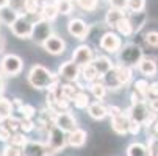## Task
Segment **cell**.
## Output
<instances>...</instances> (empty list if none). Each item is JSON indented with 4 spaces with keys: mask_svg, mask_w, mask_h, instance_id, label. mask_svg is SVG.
Returning a JSON list of instances; mask_svg holds the SVG:
<instances>
[{
    "mask_svg": "<svg viewBox=\"0 0 158 156\" xmlns=\"http://www.w3.org/2000/svg\"><path fill=\"white\" fill-rule=\"evenodd\" d=\"M106 3L110 8H116V10H124L127 8V0H106Z\"/></svg>",
    "mask_w": 158,
    "mask_h": 156,
    "instance_id": "45",
    "label": "cell"
},
{
    "mask_svg": "<svg viewBox=\"0 0 158 156\" xmlns=\"http://www.w3.org/2000/svg\"><path fill=\"white\" fill-rule=\"evenodd\" d=\"M149 97H158V80L149 83Z\"/></svg>",
    "mask_w": 158,
    "mask_h": 156,
    "instance_id": "50",
    "label": "cell"
},
{
    "mask_svg": "<svg viewBox=\"0 0 158 156\" xmlns=\"http://www.w3.org/2000/svg\"><path fill=\"white\" fill-rule=\"evenodd\" d=\"M86 113L88 116L94 119V120H103L106 116H108V109L106 106L102 103V102H91L88 106H86Z\"/></svg>",
    "mask_w": 158,
    "mask_h": 156,
    "instance_id": "20",
    "label": "cell"
},
{
    "mask_svg": "<svg viewBox=\"0 0 158 156\" xmlns=\"http://www.w3.org/2000/svg\"><path fill=\"white\" fill-rule=\"evenodd\" d=\"M89 92H91V95L96 98V100H103L105 97H106V94H108V89H106V86L103 84V81L99 78V80H96V81H93V83H89Z\"/></svg>",
    "mask_w": 158,
    "mask_h": 156,
    "instance_id": "26",
    "label": "cell"
},
{
    "mask_svg": "<svg viewBox=\"0 0 158 156\" xmlns=\"http://www.w3.org/2000/svg\"><path fill=\"white\" fill-rule=\"evenodd\" d=\"M127 156H149L147 145H144L141 142H131L127 147Z\"/></svg>",
    "mask_w": 158,
    "mask_h": 156,
    "instance_id": "33",
    "label": "cell"
},
{
    "mask_svg": "<svg viewBox=\"0 0 158 156\" xmlns=\"http://www.w3.org/2000/svg\"><path fill=\"white\" fill-rule=\"evenodd\" d=\"M2 92H3V80L0 77V95H2Z\"/></svg>",
    "mask_w": 158,
    "mask_h": 156,
    "instance_id": "52",
    "label": "cell"
},
{
    "mask_svg": "<svg viewBox=\"0 0 158 156\" xmlns=\"http://www.w3.org/2000/svg\"><path fill=\"white\" fill-rule=\"evenodd\" d=\"M31 27H33V20L25 14H19L17 19L10 25V30L17 39H30Z\"/></svg>",
    "mask_w": 158,
    "mask_h": 156,
    "instance_id": "7",
    "label": "cell"
},
{
    "mask_svg": "<svg viewBox=\"0 0 158 156\" xmlns=\"http://www.w3.org/2000/svg\"><path fill=\"white\" fill-rule=\"evenodd\" d=\"M13 103H11V100H8L6 97H3V95H0V116H2L3 119H6V117H10V116H13Z\"/></svg>",
    "mask_w": 158,
    "mask_h": 156,
    "instance_id": "37",
    "label": "cell"
},
{
    "mask_svg": "<svg viewBox=\"0 0 158 156\" xmlns=\"http://www.w3.org/2000/svg\"><path fill=\"white\" fill-rule=\"evenodd\" d=\"M11 145H16V147H19V148H22L27 142H28V138H27V134L25 133H22V131H16V133H13V134L10 136V141H8Z\"/></svg>",
    "mask_w": 158,
    "mask_h": 156,
    "instance_id": "38",
    "label": "cell"
},
{
    "mask_svg": "<svg viewBox=\"0 0 158 156\" xmlns=\"http://www.w3.org/2000/svg\"><path fill=\"white\" fill-rule=\"evenodd\" d=\"M130 24L133 27V33H139L143 30V27L146 25L147 22V14L144 11H139V13H128L127 14Z\"/></svg>",
    "mask_w": 158,
    "mask_h": 156,
    "instance_id": "24",
    "label": "cell"
},
{
    "mask_svg": "<svg viewBox=\"0 0 158 156\" xmlns=\"http://www.w3.org/2000/svg\"><path fill=\"white\" fill-rule=\"evenodd\" d=\"M136 69L139 70L141 75H144V78H152L158 74V64L153 58L150 56H143L139 59V62L136 64Z\"/></svg>",
    "mask_w": 158,
    "mask_h": 156,
    "instance_id": "16",
    "label": "cell"
},
{
    "mask_svg": "<svg viewBox=\"0 0 158 156\" xmlns=\"http://www.w3.org/2000/svg\"><path fill=\"white\" fill-rule=\"evenodd\" d=\"M89 103H91V100H89V94L85 92V91H81V89L74 95V98L71 102V105H74L77 109H86V106Z\"/></svg>",
    "mask_w": 158,
    "mask_h": 156,
    "instance_id": "32",
    "label": "cell"
},
{
    "mask_svg": "<svg viewBox=\"0 0 158 156\" xmlns=\"http://www.w3.org/2000/svg\"><path fill=\"white\" fill-rule=\"evenodd\" d=\"M99 47L108 55H118L122 47L121 36L114 31H105L99 39Z\"/></svg>",
    "mask_w": 158,
    "mask_h": 156,
    "instance_id": "8",
    "label": "cell"
},
{
    "mask_svg": "<svg viewBox=\"0 0 158 156\" xmlns=\"http://www.w3.org/2000/svg\"><path fill=\"white\" fill-rule=\"evenodd\" d=\"M42 49L46 50L49 55H53V56H58V55H63L64 50H66V42L63 38L56 36V34H52L49 36L46 41L42 42Z\"/></svg>",
    "mask_w": 158,
    "mask_h": 156,
    "instance_id": "14",
    "label": "cell"
},
{
    "mask_svg": "<svg viewBox=\"0 0 158 156\" xmlns=\"http://www.w3.org/2000/svg\"><path fill=\"white\" fill-rule=\"evenodd\" d=\"M94 56H96V53H94L91 46H88V44H80V46L72 52V58L71 59L81 69V67H85V66L91 64Z\"/></svg>",
    "mask_w": 158,
    "mask_h": 156,
    "instance_id": "9",
    "label": "cell"
},
{
    "mask_svg": "<svg viewBox=\"0 0 158 156\" xmlns=\"http://www.w3.org/2000/svg\"><path fill=\"white\" fill-rule=\"evenodd\" d=\"M58 78L64 80V81H69V83H75L80 78V67L72 59L64 61L58 67Z\"/></svg>",
    "mask_w": 158,
    "mask_h": 156,
    "instance_id": "10",
    "label": "cell"
},
{
    "mask_svg": "<svg viewBox=\"0 0 158 156\" xmlns=\"http://www.w3.org/2000/svg\"><path fill=\"white\" fill-rule=\"evenodd\" d=\"M114 30L118 31L119 36H131V34H135V33H133V27H131V24H130V20H128L127 14L116 24Z\"/></svg>",
    "mask_w": 158,
    "mask_h": 156,
    "instance_id": "31",
    "label": "cell"
},
{
    "mask_svg": "<svg viewBox=\"0 0 158 156\" xmlns=\"http://www.w3.org/2000/svg\"><path fill=\"white\" fill-rule=\"evenodd\" d=\"M17 13L14 11V10H11L8 5L6 6H2L0 8V25H11L13 22L17 19Z\"/></svg>",
    "mask_w": 158,
    "mask_h": 156,
    "instance_id": "29",
    "label": "cell"
},
{
    "mask_svg": "<svg viewBox=\"0 0 158 156\" xmlns=\"http://www.w3.org/2000/svg\"><path fill=\"white\" fill-rule=\"evenodd\" d=\"M125 16L124 10H116V8H108V11L105 13V24L110 28H114L116 24Z\"/></svg>",
    "mask_w": 158,
    "mask_h": 156,
    "instance_id": "27",
    "label": "cell"
},
{
    "mask_svg": "<svg viewBox=\"0 0 158 156\" xmlns=\"http://www.w3.org/2000/svg\"><path fill=\"white\" fill-rule=\"evenodd\" d=\"M114 70H116V75L122 84V87L128 86V83L133 80V69L128 67V66H124V64H114Z\"/></svg>",
    "mask_w": 158,
    "mask_h": 156,
    "instance_id": "23",
    "label": "cell"
},
{
    "mask_svg": "<svg viewBox=\"0 0 158 156\" xmlns=\"http://www.w3.org/2000/svg\"><path fill=\"white\" fill-rule=\"evenodd\" d=\"M47 147L52 150V153H58V151H63L64 147L67 145V134L64 131H61L58 126L52 125L49 130H47Z\"/></svg>",
    "mask_w": 158,
    "mask_h": 156,
    "instance_id": "6",
    "label": "cell"
},
{
    "mask_svg": "<svg viewBox=\"0 0 158 156\" xmlns=\"http://www.w3.org/2000/svg\"><path fill=\"white\" fill-rule=\"evenodd\" d=\"M36 128V123L33 119H19V131L22 133H31Z\"/></svg>",
    "mask_w": 158,
    "mask_h": 156,
    "instance_id": "42",
    "label": "cell"
},
{
    "mask_svg": "<svg viewBox=\"0 0 158 156\" xmlns=\"http://www.w3.org/2000/svg\"><path fill=\"white\" fill-rule=\"evenodd\" d=\"M2 125L11 133H16V131H19V119L16 117V116H10V117H6L3 122H2Z\"/></svg>",
    "mask_w": 158,
    "mask_h": 156,
    "instance_id": "41",
    "label": "cell"
},
{
    "mask_svg": "<svg viewBox=\"0 0 158 156\" xmlns=\"http://www.w3.org/2000/svg\"><path fill=\"white\" fill-rule=\"evenodd\" d=\"M53 2H55V5H56L58 13L63 14V16H69V14L74 11V8H75L74 0H53Z\"/></svg>",
    "mask_w": 158,
    "mask_h": 156,
    "instance_id": "34",
    "label": "cell"
},
{
    "mask_svg": "<svg viewBox=\"0 0 158 156\" xmlns=\"http://www.w3.org/2000/svg\"><path fill=\"white\" fill-rule=\"evenodd\" d=\"M80 89H81V87L77 84V81H75V83L64 81L63 84H58V92H60V95H61L64 100H67V102H72L74 95L80 91Z\"/></svg>",
    "mask_w": 158,
    "mask_h": 156,
    "instance_id": "22",
    "label": "cell"
},
{
    "mask_svg": "<svg viewBox=\"0 0 158 156\" xmlns=\"http://www.w3.org/2000/svg\"><path fill=\"white\" fill-rule=\"evenodd\" d=\"M130 120H135V122H138L141 125H146L147 128L152 126L153 120L156 119V114H153L152 111L149 109L147 103L146 102H135L131 103V106L127 109V113Z\"/></svg>",
    "mask_w": 158,
    "mask_h": 156,
    "instance_id": "2",
    "label": "cell"
},
{
    "mask_svg": "<svg viewBox=\"0 0 158 156\" xmlns=\"http://www.w3.org/2000/svg\"><path fill=\"white\" fill-rule=\"evenodd\" d=\"M2 156H22V148H19V147H16V145L8 144V145L3 148Z\"/></svg>",
    "mask_w": 158,
    "mask_h": 156,
    "instance_id": "44",
    "label": "cell"
},
{
    "mask_svg": "<svg viewBox=\"0 0 158 156\" xmlns=\"http://www.w3.org/2000/svg\"><path fill=\"white\" fill-rule=\"evenodd\" d=\"M74 5L78 6L81 11L93 13L99 8V0H74Z\"/></svg>",
    "mask_w": 158,
    "mask_h": 156,
    "instance_id": "35",
    "label": "cell"
},
{
    "mask_svg": "<svg viewBox=\"0 0 158 156\" xmlns=\"http://www.w3.org/2000/svg\"><path fill=\"white\" fill-rule=\"evenodd\" d=\"M10 136H11V133L0 123V142H8L10 141Z\"/></svg>",
    "mask_w": 158,
    "mask_h": 156,
    "instance_id": "48",
    "label": "cell"
},
{
    "mask_svg": "<svg viewBox=\"0 0 158 156\" xmlns=\"http://www.w3.org/2000/svg\"><path fill=\"white\" fill-rule=\"evenodd\" d=\"M22 156H53V153L47 144L28 139V142L22 147Z\"/></svg>",
    "mask_w": 158,
    "mask_h": 156,
    "instance_id": "11",
    "label": "cell"
},
{
    "mask_svg": "<svg viewBox=\"0 0 158 156\" xmlns=\"http://www.w3.org/2000/svg\"><path fill=\"white\" fill-rule=\"evenodd\" d=\"M0 77H2V74H0Z\"/></svg>",
    "mask_w": 158,
    "mask_h": 156,
    "instance_id": "54",
    "label": "cell"
},
{
    "mask_svg": "<svg viewBox=\"0 0 158 156\" xmlns=\"http://www.w3.org/2000/svg\"><path fill=\"white\" fill-rule=\"evenodd\" d=\"M41 10V0H27L25 2V8H24V14L28 17H33L36 14H39Z\"/></svg>",
    "mask_w": 158,
    "mask_h": 156,
    "instance_id": "36",
    "label": "cell"
},
{
    "mask_svg": "<svg viewBox=\"0 0 158 156\" xmlns=\"http://www.w3.org/2000/svg\"><path fill=\"white\" fill-rule=\"evenodd\" d=\"M67 31H69V34L75 39H86L89 36V25L86 24V22L80 17H74L69 20V24H67Z\"/></svg>",
    "mask_w": 158,
    "mask_h": 156,
    "instance_id": "13",
    "label": "cell"
},
{
    "mask_svg": "<svg viewBox=\"0 0 158 156\" xmlns=\"http://www.w3.org/2000/svg\"><path fill=\"white\" fill-rule=\"evenodd\" d=\"M86 141H88V133L85 130L78 128V126L67 134V145H71L72 148H81V147H85Z\"/></svg>",
    "mask_w": 158,
    "mask_h": 156,
    "instance_id": "18",
    "label": "cell"
},
{
    "mask_svg": "<svg viewBox=\"0 0 158 156\" xmlns=\"http://www.w3.org/2000/svg\"><path fill=\"white\" fill-rule=\"evenodd\" d=\"M100 80L103 81V84L106 86L108 91H119V89H122V84H121V81H119L118 75H116L114 67H113L110 72H106Z\"/></svg>",
    "mask_w": 158,
    "mask_h": 156,
    "instance_id": "25",
    "label": "cell"
},
{
    "mask_svg": "<svg viewBox=\"0 0 158 156\" xmlns=\"http://www.w3.org/2000/svg\"><path fill=\"white\" fill-rule=\"evenodd\" d=\"M128 125H130V119L125 113H122L116 117H111V130L119 136L128 134Z\"/></svg>",
    "mask_w": 158,
    "mask_h": 156,
    "instance_id": "17",
    "label": "cell"
},
{
    "mask_svg": "<svg viewBox=\"0 0 158 156\" xmlns=\"http://www.w3.org/2000/svg\"><path fill=\"white\" fill-rule=\"evenodd\" d=\"M60 16L58 10H56V5L53 0H46V2L41 3V10H39V17L47 20V22H53L56 17Z\"/></svg>",
    "mask_w": 158,
    "mask_h": 156,
    "instance_id": "21",
    "label": "cell"
},
{
    "mask_svg": "<svg viewBox=\"0 0 158 156\" xmlns=\"http://www.w3.org/2000/svg\"><path fill=\"white\" fill-rule=\"evenodd\" d=\"M141 123H138V122H135V120H130V125H128V133L130 134H133V136H136L138 133L141 131Z\"/></svg>",
    "mask_w": 158,
    "mask_h": 156,
    "instance_id": "47",
    "label": "cell"
},
{
    "mask_svg": "<svg viewBox=\"0 0 158 156\" xmlns=\"http://www.w3.org/2000/svg\"><path fill=\"white\" fill-rule=\"evenodd\" d=\"M24 69V59L16 53H6L0 61V74L6 77H17Z\"/></svg>",
    "mask_w": 158,
    "mask_h": 156,
    "instance_id": "4",
    "label": "cell"
},
{
    "mask_svg": "<svg viewBox=\"0 0 158 156\" xmlns=\"http://www.w3.org/2000/svg\"><path fill=\"white\" fill-rule=\"evenodd\" d=\"M91 64L94 66V69L97 70V74H99L100 78H102L106 72H110L113 67H114V62L111 61V58H108V56H105V55H97V56H94V59H93Z\"/></svg>",
    "mask_w": 158,
    "mask_h": 156,
    "instance_id": "19",
    "label": "cell"
},
{
    "mask_svg": "<svg viewBox=\"0 0 158 156\" xmlns=\"http://www.w3.org/2000/svg\"><path fill=\"white\" fill-rule=\"evenodd\" d=\"M144 42L146 46L152 47V49H158V31L156 30H149L144 34Z\"/></svg>",
    "mask_w": 158,
    "mask_h": 156,
    "instance_id": "40",
    "label": "cell"
},
{
    "mask_svg": "<svg viewBox=\"0 0 158 156\" xmlns=\"http://www.w3.org/2000/svg\"><path fill=\"white\" fill-rule=\"evenodd\" d=\"M80 78L89 84V83H93V81L99 80L100 77H99L97 70L94 69V66H93V64H88V66H85V67L80 69Z\"/></svg>",
    "mask_w": 158,
    "mask_h": 156,
    "instance_id": "30",
    "label": "cell"
},
{
    "mask_svg": "<svg viewBox=\"0 0 158 156\" xmlns=\"http://www.w3.org/2000/svg\"><path fill=\"white\" fill-rule=\"evenodd\" d=\"M53 125L58 126L61 131H64L66 134H69L71 131H74L77 128V119L69 113V111H63V113H56L55 114Z\"/></svg>",
    "mask_w": 158,
    "mask_h": 156,
    "instance_id": "12",
    "label": "cell"
},
{
    "mask_svg": "<svg viewBox=\"0 0 158 156\" xmlns=\"http://www.w3.org/2000/svg\"><path fill=\"white\" fill-rule=\"evenodd\" d=\"M8 5V0H0V8L2 6H6Z\"/></svg>",
    "mask_w": 158,
    "mask_h": 156,
    "instance_id": "53",
    "label": "cell"
},
{
    "mask_svg": "<svg viewBox=\"0 0 158 156\" xmlns=\"http://www.w3.org/2000/svg\"><path fill=\"white\" fill-rule=\"evenodd\" d=\"M144 8H146V0H127L125 11H128V13H139V11H144Z\"/></svg>",
    "mask_w": 158,
    "mask_h": 156,
    "instance_id": "39",
    "label": "cell"
},
{
    "mask_svg": "<svg viewBox=\"0 0 158 156\" xmlns=\"http://www.w3.org/2000/svg\"><path fill=\"white\" fill-rule=\"evenodd\" d=\"M3 50H5V39H3L2 34H0V55L3 53Z\"/></svg>",
    "mask_w": 158,
    "mask_h": 156,
    "instance_id": "51",
    "label": "cell"
},
{
    "mask_svg": "<svg viewBox=\"0 0 158 156\" xmlns=\"http://www.w3.org/2000/svg\"><path fill=\"white\" fill-rule=\"evenodd\" d=\"M53 34V28H52V22H47L44 19H38V20H33V27H31V34H30V39L35 42V44H39L42 46V42L46 41L49 36Z\"/></svg>",
    "mask_w": 158,
    "mask_h": 156,
    "instance_id": "5",
    "label": "cell"
},
{
    "mask_svg": "<svg viewBox=\"0 0 158 156\" xmlns=\"http://www.w3.org/2000/svg\"><path fill=\"white\" fill-rule=\"evenodd\" d=\"M149 97V81L147 78H138L133 81V91H131V103L135 102H146Z\"/></svg>",
    "mask_w": 158,
    "mask_h": 156,
    "instance_id": "15",
    "label": "cell"
},
{
    "mask_svg": "<svg viewBox=\"0 0 158 156\" xmlns=\"http://www.w3.org/2000/svg\"><path fill=\"white\" fill-rule=\"evenodd\" d=\"M106 109H108V116H110V117H116V116H119V114L124 113V111H122L119 106H114V105L106 106Z\"/></svg>",
    "mask_w": 158,
    "mask_h": 156,
    "instance_id": "49",
    "label": "cell"
},
{
    "mask_svg": "<svg viewBox=\"0 0 158 156\" xmlns=\"http://www.w3.org/2000/svg\"><path fill=\"white\" fill-rule=\"evenodd\" d=\"M119 56V64L128 66V67H136V64L139 62V59L144 56L143 55V49L135 42H128L125 46L121 47V50L118 52Z\"/></svg>",
    "mask_w": 158,
    "mask_h": 156,
    "instance_id": "3",
    "label": "cell"
},
{
    "mask_svg": "<svg viewBox=\"0 0 158 156\" xmlns=\"http://www.w3.org/2000/svg\"><path fill=\"white\" fill-rule=\"evenodd\" d=\"M146 103H147V106H149V109L152 111V113L158 116V97H147Z\"/></svg>",
    "mask_w": 158,
    "mask_h": 156,
    "instance_id": "46",
    "label": "cell"
},
{
    "mask_svg": "<svg viewBox=\"0 0 158 156\" xmlns=\"http://www.w3.org/2000/svg\"><path fill=\"white\" fill-rule=\"evenodd\" d=\"M27 80H28V84L33 89H38V91H41V89H49L55 83L60 81L58 75L52 74L46 66H42V64L31 66V69L27 75Z\"/></svg>",
    "mask_w": 158,
    "mask_h": 156,
    "instance_id": "1",
    "label": "cell"
},
{
    "mask_svg": "<svg viewBox=\"0 0 158 156\" xmlns=\"http://www.w3.org/2000/svg\"><path fill=\"white\" fill-rule=\"evenodd\" d=\"M13 116H16L17 119H33L36 116V109H35L33 105L22 103L17 109L13 111Z\"/></svg>",
    "mask_w": 158,
    "mask_h": 156,
    "instance_id": "28",
    "label": "cell"
},
{
    "mask_svg": "<svg viewBox=\"0 0 158 156\" xmlns=\"http://www.w3.org/2000/svg\"><path fill=\"white\" fill-rule=\"evenodd\" d=\"M25 2H27V0H8V6L11 10H14L17 14H24Z\"/></svg>",
    "mask_w": 158,
    "mask_h": 156,
    "instance_id": "43",
    "label": "cell"
}]
</instances>
